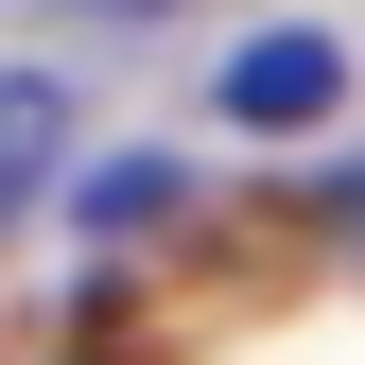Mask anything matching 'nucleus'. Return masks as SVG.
<instances>
[{"label": "nucleus", "instance_id": "f257e3e1", "mask_svg": "<svg viewBox=\"0 0 365 365\" xmlns=\"http://www.w3.org/2000/svg\"><path fill=\"white\" fill-rule=\"evenodd\" d=\"M331 87H348L331 35H244L226 53V122H331Z\"/></svg>", "mask_w": 365, "mask_h": 365}, {"label": "nucleus", "instance_id": "f03ea898", "mask_svg": "<svg viewBox=\"0 0 365 365\" xmlns=\"http://www.w3.org/2000/svg\"><path fill=\"white\" fill-rule=\"evenodd\" d=\"M35 157H53V87H0V192H18Z\"/></svg>", "mask_w": 365, "mask_h": 365}]
</instances>
